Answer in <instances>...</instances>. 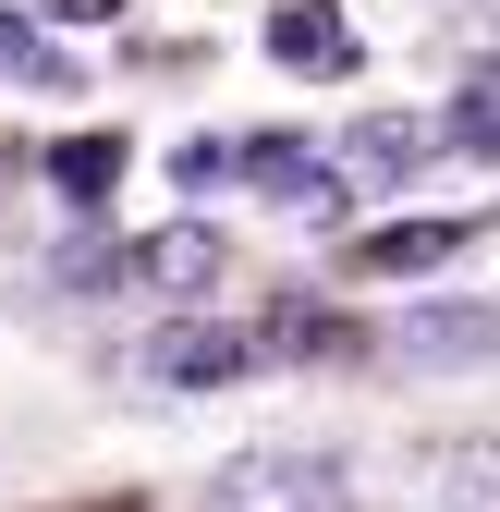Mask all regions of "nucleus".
Segmentation results:
<instances>
[{"label": "nucleus", "mask_w": 500, "mask_h": 512, "mask_svg": "<svg viewBox=\"0 0 500 512\" xmlns=\"http://www.w3.org/2000/svg\"><path fill=\"white\" fill-rule=\"evenodd\" d=\"M464 232H476V220H391V232H366V244H354V269H366V281L452 269V256H464Z\"/></svg>", "instance_id": "nucleus-6"}, {"label": "nucleus", "mask_w": 500, "mask_h": 512, "mask_svg": "<svg viewBox=\"0 0 500 512\" xmlns=\"http://www.w3.org/2000/svg\"><path fill=\"white\" fill-rule=\"evenodd\" d=\"M220 269H232V256H220V232H208V220H171V232H147V244L98 256L86 281H135V293H208Z\"/></svg>", "instance_id": "nucleus-3"}, {"label": "nucleus", "mask_w": 500, "mask_h": 512, "mask_svg": "<svg viewBox=\"0 0 500 512\" xmlns=\"http://www.w3.org/2000/svg\"><path fill=\"white\" fill-rule=\"evenodd\" d=\"M0 74H37V25L25 13H0Z\"/></svg>", "instance_id": "nucleus-12"}, {"label": "nucleus", "mask_w": 500, "mask_h": 512, "mask_svg": "<svg viewBox=\"0 0 500 512\" xmlns=\"http://www.w3.org/2000/svg\"><path fill=\"white\" fill-rule=\"evenodd\" d=\"M440 512H500V439H452L440 452Z\"/></svg>", "instance_id": "nucleus-11"}, {"label": "nucleus", "mask_w": 500, "mask_h": 512, "mask_svg": "<svg viewBox=\"0 0 500 512\" xmlns=\"http://www.w3.org/2000/svg\"><path fill=\"white\" fill-rule=\"evenodd\" d=\"M269 61L281 74H354V25L330 0H269Z\"/></svg>", "instance_id": "nucleus-5"}, {"label": "nucleus", "mask_w": 500, "mask_h": 512, "mask_svg": "<svg viewBox=\"0 0 500 512\" xmlns=\"http://www.w3.org/2000/svg\"><path fill=\"white\" fill-rule=\"evenodd\" d=\"M232 171L257 183L269 208H305V220H330V208L354 196V183H342V159H318V147H293V135H244V147H232Z\"/></svg>", "instance_id": "nucleus-4"}, {"label": "nucleus", "mask_w": 500, "mask_h": 512, "mask_svg": "<svg viewBox=\"0 0 500 512\" xmlns=\"http://www.w3.org/2000/svg\"><path fill=\"white\" fill-rule=\"evenodd\" d=\"M49 183H61V208H98L110 183H122V135H61L49 147Z\"/></svg>", "instance_id": "nucleus-9"}, {"label": "nucleus", "mask_w": 500, "mask_h": 512, "mask_svg": "<svg viewBox=\"0 0 500 512\" xmlns=\"http://www.w3.org/2000/svg\"><path fill=\"white\" fill-rule=\"evenodd\" d=\"M281 354V330H220V317H183V330L147 342V378L159 391H232V378H257Z\"/></svg>", "instance_id": "nucleus-1"}, {"label": "nucleus", "mask_w": 500, "mask_h": 512, "mask_svg": "<svg viewBox=\"0 0 500 512\" xmlns=\"http://www.w3.org/2000/svg\"><path fill=\"white\" fill-rule=\"evenodd\" d=\"M208 512H342V464H318V452H244Z\"/></svg>", "instance_id": "nucleus-2"}, {"label": "nucleus", "mask_w": 500, "mask_h": 512, "mask_svg": "<svg viewBox=\"0 0 500 512\" xmlns=\"http://www.w3.org/2000/svg\"><path fill=\"white\" fill-rule=\"evenodd\" d=\"M37 13H61V25H110L122 0H37Z\"/></svg>", "instance_id": "nucleus-13"}, {"label": "nucleus", "mask_w": 500, "mask_h": 512, "mask_svg": "<svg viewBox=\"0 0 500 512\" xmlns=\"http://www.w3.org/2000/svg\"><path fill=\"white\" fill-rule=\"evenodd\" d=\"M440 147H464V159H500V61H476V74H464V98L440 110Z\"/></svg>", "instance_id": "nucleus-10"}, {"label": "nucleus", "mask_w": 500, "mask_h": 512, "mask_svg": "<svg viewBox=\"0 0 500 512\" xmlns=\"http://www.w3.org/2000/svg\"><path fill=\"white\" fill-rule=\"evenodd\" d=\"M403 354H415V366H488V354H500V317H488V305H415V317H403Z\"/></svg>", "instance_id": "nucleus-7"}, {"label": "nucleus", "mask_w": 500, "mask_h": 512, "mask_svg": "<svg viewBox=\"0 0 500 512\" xmlns=\"http://www.w3.org/2000/svg\"><path fill=\"white\" fill-rule=\"evenodd\" d=\"M427 147H440V122H354V147H342V183H354V196H379V183H403Z\"/></svg>", "instance_id": "nucleus-8"}]
</instances>
